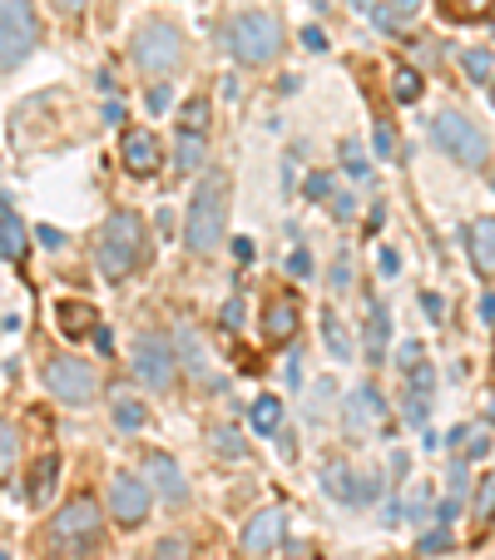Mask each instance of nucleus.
I'll list each match as a JSON object with an SVG mask.
<instances>
[{"instance_id":"obj_32","label":"nucleus","mask_w":495,"mask_h":560,"mask_svg":"<svg viewBox=\"0 0 495 560\" xmlns=\"http://www.w3.org/2000/svg\"><path fill=\"white\" fill-rule=\"evenodd\" d=\"M15 456H21V432H15L11 422H0V481H5V476H11Z\"/></svg>"},{"instance_id":"obj_52","label":"nucleus","mask_w":495,"mask_h":560,"mask_svg":"<svg viewBox=\"0 0 495 560\" xmlns=\"http://www.w3.org/2000/svg\"><path fill=\"white\" fill-rule=\"evenodd\" d=\"M422 307H426V313H432V317H441V313H446V303H441V298H436V293H426V298H422Z\"/></svg>"},{"instance_id":"obj_7","label":"nucleus","mask_w":495,"mask_h":560,"mask_svg":"<svg viewBox=\"0 0 495 560\" xmlns=\"http://www.w3.org/2000/svg\"><path fill=\"white\" fill-rule=\"evenodd\" d=\"M45 387H50V397L64 402V407H90L95 402V392H99V382H95V368H90V362L50 358L45 362Z\"/></svg>"},{"instance_id":"obj_30","label":"nucleus","mask_w":495,"mask_h":560,"mask_svg":"<svg viewBox=\"0 0 495 560\" xmlns=\"http://www.w3.org/2000/svg\"><path fill=\"white\" fill-rule=\"evenodd\" d=\"M461 65H465V74H471L475 85H491L495 80V55L491 50H465Z\"/></svg>"},{"instance_id":"obj_44","label":"nucleus","mask_w":495,"mask_h":560,"mask_svg":"<svg viewBox=\"0 0 495 560\" xmlns=\"http://www.w3.org/2000/svg\"><path fill=\"white\" fill-rule=\"evenodd\" d=\"M223 323H228V328H238V323H243V303H238V298H228V303H223Z\"/></svg>"},{"instance_id":"obj_21","label":"nucleus","mask_w":495,"mask_h":560,"mask_svg":"<svg viewBox=\"0 0 495 560\" xmlns=\"http://www.w3.org/2000/svg\"><path fill=\"white\" fill-rule=\"evenodd\" d=\"M441 15L456 25H475L495 15V0H441Z\"/></svg>"},{"instance_id":"obj_48","label":"nucleus","mask_w":495,"mask_h":560,"mask_svg":"<svg viewBox=\"0 0 495 560\" xmlns=\"http://www.w3.org/2000/svg\"><path fill=\"white\" fill-rule=\"evenodd\" d=\"M327 283H332V288H338V293H342V288L352 283V278H347V264H338V268H332V278H327Z\"/></svg>"},{"instance_id":"obj_58","label":"nucleus","mask_w":495,"mask_h":560,"mask_svg":"<svg viewBox=\"0 0 495 560\" xmlns=\"http://www.w3.org/2000/svg\"><path fill=\"white\" fill-rule=\"evenodd\" d=\"M0 213H11V199H5V194H0Z\"/></svg>"},{"instance_id":"obj_36","label":"nucleus","mask_w":495,"mask_h":560,"mask_svg":"<svg viewBox=\"0 0 495 560\" xmlns=\"http://www.w3.org/2000/svg\"><path fill=\"white\" fill-rule=\"evenodd\" d=\"M287 273H293V278L313 273V258H307V248H293V254H287Z\"/></svg>"},{"instance_id":"obj_16","label":"nucleus","mask_w":495,"mask_h":560,"mask_svg":"<svg viewBox=\"0 0 495 560\" xmlns=\"http://www.w3.org/2000/svg\"><path fill=\"white\" fill-rule=\"evenodd\" d=\"M297 332V298H273V303L263 307V342H287Z\"/></svg>"},{"instance_id":"obj_23","label":"nucleus","mask_w":495,"mask_h":560,"mask_svg":"<svg viewBox=\"0 0 495 560\" xmlns=\"http://www.w3.org/2000/svg\"><path fill=\"white\" fill-rule=\"evenodd\" d=\"M109 402H115V422H119V432H139V427H144V402H139V397H134L129 387H119L115 397H109Z\"/></svg>"},{"instance_id":"obj_22","label":"nucleus","mask_w":495,"mask_h":560,"mask_svg":"<svg viewBox=\"0 0 495 560\" xmlns=\"http://www.w3.org/2000/svg\"><path fill=\"white\" fill-rule=\"evenodd\" d=\"M471 516H475V521H471V536H475V540H485V530H491V521H495V476H485V481H481Z\"/></svg>"},{"instance_id":"obj_11","label":"nucleus","mask_w":495,"mask_h":560,"mask_svg":"<svg viewBox=\"0 0 495 560\" xmlns=\"http://www.w3.org/2000/svg\"><path fill=\"white\" fill-rule=\"evenodd\" d=\"M287 536V511L283 506H268L258 511L248 526H243V556H273Z\"/></svg>"},{"instance_id":"obj_5","label":"nucleus","mask_w":495,"mask_h":560,"mask_svg":"<svg viewBox=\"0 0 495 560\" xmlns=\"http://www.w3.org/2000/svg\"><path fill=\"white\" fill-rule=\"evenodd\" d=\"M129 60L139 65V70H149V74H169L174 65L184 60V35H179V25H169V21H144L134 31V40H129Z\"/></svg>"},{"instance_id":"obj_24","label":"nucleus","mask_w":495,"mask_h":560,"mask_svg":"<svg viewBox=\"0 0 495 560\" xmlns=\"http://www.w3.org/2000/svg\"><path fill=\"white\" fill-rule=\"evenodd\" d=\"M203 149H209V135H189V129H179V144H174V164H179L184 174L199 170V164H203Z\"/></svg>"},{"instance_id":"obj_38","label":"nucleus","mask_w":495,"mask_h":560,"mask_svg":"<svg viewBox=\"0 0 495 560\" xmlns=\"http://www.w3.org/2000/svg\"><path fill=\"white\" fill-rule=\"evenodd\" d=\"M377 159H397V135L387 125H377Z\"/></svg>"},{"instance_id":"obj_31","label":"nucleus","mask_w":495,"mask_h":560,"mask_svg":"<svg viewBox=\"0 0 495 560\" xmlns=\"http://www.w3.org/2000/svg\"><path fill=\"white\" fill-rule=\"evenodd\" d=\"M322 338H327V348H332V358L338 362L352 358V338H347V328H342L338 317H322Z\"/></svg>"},{"instance_id":"obj_47","label":"nucleus","mask_w":495,"mask_h":560,"mask_svg":"<svg viewBox=\"0 0 495 560\" xmlns=\"http://www.w3.org/2000/svg\"><path fill=\"white\" fill-rule=\"evenodd\" d=\"M446 540H451V536H446V530H432V536H422V550H441Z\"/></svg>"},{"instance_id":"obj_20","label":"nucleus","mask_w":495,"mask_h":560,"mask_svg":"<svg viewBox=\"0 0 495 560\" xmlns=\"http://www.w3.org/2000/svg\"><path fill=\"white\" fill-rule=\"evenodd\" d=\"M387 338H391V313L381 303H372V317H367V362L387 358Z\"/></svg>"},{"instance_id":"obj_27","label":"nucleus","mask_w":495,"mask_h":560,"mask_svg":"<svg viewBox=\"0 0 495 560\" xmlns=\"http://www.w3.org/2000/svg\"><path fill=\"white\" fill-rule=\"evenodd\" d=\"M248 422H254L258 436H273L278 422H283V402H278V397H258L254 412H248Z\"/></svg>"},{"instance_id":"obj_61","label":"nucleus","mask_w":495,"mask_h":560,"mask_svg":"<svg viewBox=\"0 0 495 560\" xmlns=\"http://www.w3.org/2000/svg\"><path fill=\"white\" fill-rule=\"evenodd\" d=\"M491 189H495V174H491Z\"/></svg>"},{"instance_id":"obj_51","label":"nucleus","mask_w":495,"mask_h":560,"mask_svg":"<svg viewBox=\"0 0 495 560\" xmlns=\"http://www.w3.org/2000/svg\"><path fill=\"white\" fill-rule=\"evenodd\" d=\"M90 338H95V348H99V352H115V338H109L105 328H95V332H90Z\"/></svg>"},{"instance_id":"obj_25","label":"nucleus","mask_w":495,"mask_h":560,"mask_svg":"<svg viewBox=\"0 0 495 560\" xmlns=\"http://www.w3.org/2000/svg\"><path fill=\"white\" fill-rule=\"evenodd\" d=\"M422 74L411 70V65H397V70H391V95H397V105H416V100H422Z\"/></svg>"},{"instance_id":"obj_2","label":"nucleus","mask_w":495,"mask_h":560,"mask_svg":"<svg viewBox=\"0 0 495 560\" xmlns=\"http://www.w3.org/2000/svg\"><path fill=\"white\" fill-rule=\"evenodd\" d=\"M228 233V174L213 170L199 179L189 199V219H184V238H189L193 254H213Z\"/></svg>"},{"instance_id":"obj_8","label":"nucleus","mask_w":495,"mask_h":560,"mask_svg":"<svg viewBox=\"0 0 495 560\" xmlns=\"http://www.w3.org/2000/svg\"><path fill=\"white\" fill-rule=\"evenodd\" d=\"M129 368H134V377L144 382L149 392H164V387L174 382L179 352H174L169 338H158V332H139V338H134V352H129Z\"/></svg>"},{"instance_id":"obj_9","label":"nucleus","mask_w":495,"mask_h":560,"mask_svg":"<svg viewBox=\"0 0 495 560\" xmlns=\"http://www.w3.org/2000/svg\"><path fill=\"white\" fill-rule=\"evenodd\" d=\"M50 540L64 550L74 546H95L99 540V506L90 497H74L70 506H60V516L50 521Z\"/></svg>"},{"instance_id":"obj_49","label":"nucleus","mask_w":495,"mask_h":560,"mask_svg":"<svg viewBox=\"0 0 495 560\" xmlns=\"http://www.w3.org/2000/svg\"><path fill=\"white\" fill-rule=\"evenodd\" d=\"M55 11H60V15H80V11H85V0H55Z\"/></svg>"},{"instance_id":"obj_35","label":"nucleus","mask_w":495,"mask_h":560,"mask_svg":"<svg viewBox=\"0 0 495 560\" xmlns=\"http://www.w3.org/2000/svg\"><path fill=\"white\" fill-rule=\"evenodd\" d=\"M426 511H432V497H426V487H416L406 497V506H401V516H426Z\"/></svg>"},{"instance_id":"obj_28","label":"nucleus","mask_w":495,"mask_h":560,"mask_svg":"<svg viewBox=\"0 0 495 560\" xmlns=\"http://www.w3.org/2000/svg\"><path fill=\"white\" fill-rule=\"evenodd\" d=\"M322 491H327V497H342V501H357V481H352L347 466H327V471H322Z\"/></svg>"},{"instance_id":"obj_26","label":"nucleus","mask_w":495,"mask_h":560,"mask_svg":"<svg viewBox=\"0 0 495 560\" xmlns=\"http://www.w3.org/2000/svg\"><path fill=\"white\" fill-rule=\"evenodd\" d=\"M184 358V368L193 372V377H209V358H203V342H199V332L193 328H184L179 332V348H174Z\"/></svg>"},{"instance_id":"obj_17","label":"nucleus","mask_w":495,"mask_h":560,"mask_svg":"<svg viewBox=\"0 0 495 560\" xmlns=\"http://www.w3.org/2000/svg\"><path fill=\"white\" fill-rule=\"evenodd\" d=\"M465 248H471V264L481 278H495V219H475L465 229Z\"/></svg>"},{"instance_id":"obj_57","label":"nucleus","mask_w":495,"mask_h":560,"mask_svg":"<svg viewBox=\"0 0 495 560\" xmlns=\"http://www.w3.org/2000/svg\"><path fill=\"white\" fill-rule=\"evenodd\" d=\"M485 417H491V422H495V397H491V402H485Z\"/></svg>"},{"instance_id":"obj_45","label":"nucleus","mask_w":495,"mask_h":560,"mask_svg":"<svg viewBox=\"0 0 495 560\" xmlns=\"http://www.w3.org/2000/svg\"><path fill=\"white\" fill-rule=\"evenodd\" d=\"M219 446L228 456H243V442H238V432H219Z\"/></svg>"},{"instance_id":"obj_18","label":"nucleus","mask_w":495,"mask_h":560,"mask_svg":"<svg viewBox=\"0 0 495 560\" xmlns=\"http://www.w3.org/2000/svg\"><path fill=\"white\" fill-rule=\"evenodd\" d=\"M25 248H31V238H25V223L15 219V213H0V258H5V264H21Z\"/></svg>"},{"instance_id":"obj_42","label":"nucleus","mask_w":495,"mask_h":560,"mask_svg":"<svg viewBox=\"0 0 495 560\" xmlns=\"http://www.w3.org/2000/svg\"><path fill=\"white\" fill-rule=\"evenodd\" d=\"M35 238H40L45 248H60V244H64V233H60V229H50V223H40V229H35Z\"/></svg>"},{"instance_id":"obj_12","label":"nucleus","mask_w":495,"mask_h":560,"mask_svg":"<svg viewBox=\"0 0 495 560\" xmlns=\"http://www.w3.org/2000/svg\"><path fill=\"white\" fill-rule=\"evenodd\" d=\"M381 417H387V402H381L377 387H357L347 402H342V427H347L352 442H362V436H367Z\"/></svg>"},{"instance_id":"obj_15","label":"nucleus","mask_w":495,"mask_h":560,"mask_svg":"<svg viewBox=\"0 0 495 560\" xmlns=\"http://www.w3.org/2000/svg\"><path fill=\"white\" fill-rule=\"evenodd\" d=\"M95 317L99 313L90 303H80V298H60V303H55V328H60L64 338H90V332L99 328Z\"/></svg>"},{"instance_id":"obj_29","label":"nucleus","mask_w":495,"mask_h":560,"mask_svg":"<svg viewBox=\"0 0 495 560\" xmlns=\"http://www.w3.org/2000/svg\"><path fill=\"white\" fill-rule=\"evenodd\" d=\"M209 115H213V105L209 100H189V105L179 109V129H189V135H209Z\"/></svg>"},{"instance_id":"obj_37","label":"nucleus","mask_w":495,"mask_h":560,"mask_svg":"<svg viewBox=\"0 0 495 560\" xmlns=\"http://www.w3.org/2000/svg\"><path fill=\"white\" fill-rule=\"evenodd\" d=\"M307 199H332V174H313L307 179Z\"/></svg>"},{"instance_id":"obj_56","label":"nucleus","mask_w":495,"mask_h":560,"mask_svg":"<svg viewBox=\"0 0 495 560\" xmlns=\"http://www.w3.org/2000/svg\"><path fill=\"white\" fill-rule=\"evenodd\" d=\"M381 219H387V209H381V203H377V209H372V213H367V229H372V233H377V229H381Z\"/></svg>"},{"instance_id":"obj_39","label":"nucleus","mask_w":495,"mask_h":560,"mask_svg":"<svg viewBox=\"0 0 495 560\" xmlns=\"http://www.w3.org/2000/svg\"><path fill=\"white\" fill-rule=\"evenodd\" d=\"M461 442H465V456H485V452H491V442H485V432H475V427L461 436Z\"/></svg>"},{"instance_id":"obj_54","label":"nucleus","mask_w":495,"mask_h":560,"mask_svg":"<svg viewBox=\"0 0 495 560\" xmlns=\"http://www.w3.org/2000/svg\"><path fill=\"white\" fill-rule=\"evenodd\" d=\"M481 317H485V323H495V293L481 298Z\"/></svg>"},{"instance_id":"obj_46","label":"nucleus","mask_w":495,"mask_h":560,"mask_svg":"<svg viewBox=\"0 0 495 560\" xmlns=\"http://www.w3.org/2000/svg\"><path fill=\"white\" fill-rule=\"evenodd\" d=\"M303 45H307V50H322V31H317V25H307V31H303Z\"/></svg>"},{"instance_id":"obj_14","label":"nucleus","mask_w":495,"mask_h":560,"mask_svg":"<svg viewBox=\"0 0 495 560\" xmlns=\"http://www.w3.org/2000/svg\"><path fill=\"white\" fill-rule=\"evenodd\" d=\"M144 481H149V487H154L164 501H174V506H179V501L189 497V481H184L179 462H174L169 452H149V462H144Z\"/></svg>"},{"instance_id":"obj_60","label":"nucleus","mask_w":495,"mask_h":560,"mask_svg":"<svg viewBox=\"0 0 495 560\" xmlns=\"http://www.w3.org/2000/svg\"><path fill=\"white\" fill-rule=\"evenodd\" d=\"M0 560H11V556H5V550H0Z\"/></svg>"},{"instance_id":"obj_53","label":"nucleus","mask_w":495,"mask_h":560,"mask_svg":"<svg viewBox=\"0 0 495 560\" xmlns=\"http://www.w3.org/2000/svg\"><path fill=\"white\" fill-rule=\"evenodd\" d=\"M397 268H401V258L391 248H381V273H397Z\"/></svg>"},{"instance_id":"obj_33","label":"nucleus","mask_w":495,"mask_h":560,"mask_svg":"<svg viewBox=\"0 0 495 560\" xmlns=\"http://www.w3.org/2000/svg\"><path fill=\"white\" fill-rule=\"evenodd\" d=\"M342 170H347L352 179H367V154H362L357 139H347V144H342Z\"/></svg>"},{"instance_id":"obj_43","label":"nucleus","mask_w":495,"mask_h":560,"mask_svg":"<svg viewBox=\"0 0 495 560\" xmlns=\"http://www.w3.org/2000/svg\"><path fill=\"white\" fill-rule=\"evenodd\" d=\"M169 90H164V85H158V90H149V109H154V115H164V109H169Z\"/></svg>"},{"instance_id":"obj_19","label":"nucleus","mask_w":495,"mask_h":560,"mask_svg":"<svg viewBox=\"0 0 495 560\" xmlns=\"http://www.w3.org/2000/svg\"><path fill=\"white\" fill-rule=\"evenodd\" d=\"M55 476H60V456H40V462L31 466V487H25V497H31L35 506H45V501H50Z\"/></svg>"},{"instance_id":"obj_41","label":"nucleus","mask_w":495,"mask_h":560,"mask_svg":"<svg viewBox=\"0 0 495 560\" xmlns=\"http://www.w3.org/2000/svg\"><path fill=\"white\" fill-rule=\"evenodd\" d=\"M456 516H461V497H446L441 506H436V521H441V526H451Z\"/></svg>"},{"instance_id":"obj_34","label":"nucleus","mask_w":495,"mask_h":560,"mask_svg":"<svg viewBox=\"0 0 495 560\" xmlns=\"http://www.w3.org/2000/svg\"><path fill=\"white\" fill-rule=\"evenodd\" d=\"M422 362H426L422 342H401V352H397V368H401V372H416Z\"/></svg>"},{"instance_id":"obj_1","label":"nucleus","mask_w":495,"mask_h":560,"mask_svg":"<svg viewBox=\"0 0 495 560\" xmlns=\"http://www.w3.org/2000/svg\"><path fill=\"white\" fill-rule=\"evenodd\" d=\"M144 254H149L144 219H139V213H129V209L109 213L105 229H99V254H95L99 273H105L109 283H125V278L144 264Z\"/></svg>"},{"instance_id":"obj_6","label":"nucleus","mask_w":495,"mask_h":560,"mask_svg":"<svg viewBox=\"0 0 495 560\" xmlns=\"http://www.w3.org/2000/svg\"><path fill=\"white\" fill-rule=\"evenodd\" d=\"M40 40V21H35L31 0H0V70H15Z\"/></svg>"},{"instance_id":"obj_3","label":"nucleus","mask_w":495,"mask_h":560,"mask_svg":"<svg viewBox=\"0 0 495 560\" xmlns=\"http://www.w3.org/2000/svg\"><path fill=\"white\" fill-rule=\"evenodd\" d=\"M228 50L238 65L258 70V65H273L283 55V25H278L273 11H243L238 21L228 25Z\"/></svg>"},{"instance_id":"obj_4","label":"nucleus","mask_w":495,"mask_h":560,"mask_svg":"<svg viewBox=\"0 0 495 560\" xmlns=\"http://www.w3.org/2000/svg\"><path fill=\"white\" fill-rule=\"evenodd\" d=\"M436 144H441V154H451L461 170H481L485 159H491V139H485V129L475 125L471 115H461V109H446V115H436Z\"/></svg>"},{"instance_id":"obj_59","label":"nucleus","mask_w":495,"mask_h":560,"mask_svg":"<svg viewBox=\"0 0 495 560\" xmlns=\"http://www.w3.org/2000/svg\"><path fill=\"white\" fill-rule=\"evenodd\" d=\"M491 105H495V80H491Z\"/></svg>"},{"instance_id":"obj_13","label":"nucleus","mask_w":495,"mask_h":560,"mask_svg":"<svg viewBox=\"0 0 495 560\" xmlns=\"http://www.w3.org/2000/svg\"><path fill=\"white\" fill-rule=\"evenodd\" d=\"M119 154H125V170L134 174V179H149V174H158V164H164V149H158V139L149 135V129H125Z\"/></svg>"},{"instance_id":"obj_40","label":"nucleus","mask_w":495,"mask_h":560,"mask_svg":"<svg viewBox=\"0 0 495 560\" xmlns=\"http://www.w3.org/2000/svg\"><path fill=\"white\" fill-rule=\"evenodd\" d=\"M158 560H189V546L184 540H158Z\"/></svg>"},{"instance_id":"obj_55","label":"nucleus","mask_w":495,"mask_h":560,"mask_svg":"<svg viewBox=\"0 0 495 560\" xmlns=\"http://www.w3.org/2000/svg\"><path fill=\"white\" fill-rule=\"evenodd\" d=\"M416 5H422V0H391V11H397V15H411Z\"/></svg>"},{"instance_id":"obj_10","label":"nucleus","mask_w":495,"mask_h":560,"mask_svg":"<svg viewBox=\"0 0 495 560\" xmlns=\"http://www.w3.org/2000/svg\"><path fill=\"white\" fill-rule=\"evenodd\" d=\"M149 497H154V487H149L144 476L119 471L115 481H109V516H115L119 526H139V521L149 516Z\"/></svg>"},{"instance_id":"obj_50","label":"nucleus","mask_w":495,"mask_h":560,"mask_svg":"<svg viewBox=\"0 0 495 560\" xmlns=\"http://www.w3.org/2000/svg\"><path fill=\"white\" fill-rule=\"evenodd\" d=\"M332 209H338V219H352V194H338V199H332Z\"/></svg>"}]
</instances>
